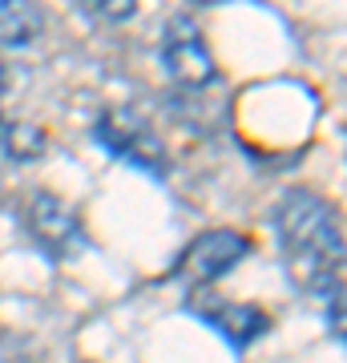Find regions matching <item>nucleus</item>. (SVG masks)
Listing matches in <instances>:
<instances>
[{"mask_svg":"<svg viewBox=\"0 0 347 363\" xmlns=\"http://www.w3.org/2000/svg\"><path fill=\"white\" fill-rule=\"evenodd\" d=\"M45 33V16L33 0H0V49H33Z\"/></svg>","mask_w":347,"mask_h":363,"instance_id":"nucleus-7","label":"nucleus"},{"mask_svg":"<svg viewBox=\"0 0 347 363\" xmlns=\"http://www.w3.org/2000/svg\"><path fill=\"white\" fill-rule=\"evenodd\" d=\"M93 138L97 145H105L117 162H126V166H138L142 174L150 178H166L170 169V154L162 138L154 133V125L138 117L133 109H105L97 117V125H93Z\"/></svg>","mask_w":347,"mask_h":363,"instance_id":"nucleus-2","label":"nucleus"},{"mask_svg":"<svg viewBox=\"0 0 347 363\" xmlns=\"http://www.w3.org/2000/svg\"><path fill=\"white\" fill-rule=\"evenodd\" d=\"M202 319L210 327H219L234 347H250V343L270 327V315L258 311V307H250V303H234V307L231 303H219V307H206Z\"/></svg>","mask_w":347,"mask_h":363,"instance_id":"nucleus-6","label":"nucleus"},{"mask_svg":"<svg viewBox=\"0 0 347 363\" xmlns=\"http://www.w3.org/2000/svg\"><path fill=\"white\" fill-rule=\"evenodd\" d=\"M101 21H129L138 13V0H85Z\"/></svg>","mask_w":347,"mask_h":363,"instance_id":"nucleus-9","label":"nucleus"},{"mask_svg":"<svg viewBox=\"0 0 347 363\" xmlns=\"http://www.w3.org/2000/svg\"><path fill=\"white\" fill-rule=\"evenodd\" d=\"M246 255H250V238H246V234H238V230H206L182 250L174 274L186 279V283H194V286H206V283H214V279H222L226 271H234Z\"/></svg>","mask_w":347,"mask_h":363,"instance_id":"nucleus-5","label":"nucleus"},{"mask_svg":"<svg viewBox=\"0 0 347 363\" xmlns=\"http://www.w3.org/2000/svg\"><path fill=\"white\" fill-rule=\"evenodd\" d=\"M206 4H210V0H206Z\"/></svg>","mask_w":347,"mask_h":363,"instance_id":"nucleus-11","label":"nucleus"},{"mask_svg":"<svg viewBox=\"0 0 347 363\" xmlns=\"http://www.w3.org/2000/svg\"><path fill=\"white\" fill-rule=\"evenodd\" d=\"M275 230H279L283 262L295 286L319 291V295H327L331 286H343L339 283L343 230L327 198H319L315 190H287L275 210Z\"/></svg>","mask_w":347,"mask_h":363,"instance_id":"nucleus-1","label":"nucleus"},{"mask_svg":"<svg viewBox=\"0 0 347 363\" xmlns=\"http://www.w3.org/2000/svg\"><path fill=\"white\" fill-rule=\"evenodd\" d=\"M49 150L45 130L28 125V121H13V117H0V154L9 162H37Z\"/></svg>","mask_w":347,"mask_h":363,"instance_id":"nucleus-8","label":"nucleus"},{"mask_svg":"<svg viewBox=\"0 0 347 363\" xmlns=\"http://www.w3.org/2000/svg\"><path fill=\"white\" fill-rule=\"evenodd\" d=\"M21 222H25V230L33 234V242H37L49 259L65 262V259H77L81 247H85V226H81V214L65 198L49 194V190H37V194L25 198V206H21Z\"/></svg>","mask_w":347,"mask_h":363,"instance_id":"nucleus-4","label":"nucleus"},{"mask_svg":"<svg viewBox=\"0 0 347 363\" xmlns=\"http://www.w3.org/2000/svg\"><path fill=\"white\" fill-rule=\"evenodd\" d=\"M162 69L166 77L182 89H206L219 77V61L210 52V40L202 37V28L190 13H174L162 25V45H158Z\"/></svg>","mask_w":347,"mask_h":363,"instance_id":"nucleus-3","label":"nucleus"},{"mask_svg":"<svg viewBox=\"0 0 347 363\" xmlns=\"http://www.w3.org/2000/svg\"><path fill=\"white\" fill-rule=\"evenodd\" d=\"M9 85H13V73H9V65H4V61H0V97L9 93Z\"/></svg>","mask_w":347,"mask_h":363,"instance_id":"nucleus-10","label":"nucleus"}]
</instances>
